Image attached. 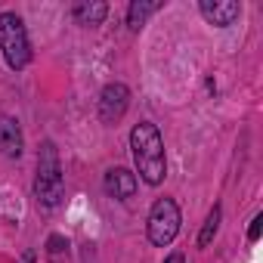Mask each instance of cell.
I'll list each match as a JSON object with an SVG mask.
<instances>
[{
    "label": "cell",
    "instance_id": "obj_1",
    "mask_svg": "<svg viewBox=\"0 0 263 263\" xmlns=\"http://www.w3.org/2000/svg\"><path fill=\"white\" fill-rule=\"evenodd\" d=\"M130 149H134V161H137V171L140 177L149 183V186H158L164 180V140L158 134V127L143 121L130 130Z\"/></svg>",
    "mask_w": 263,
    "mask_h": 263
},
{
    "label": "cell",
    "instance_id": "obj_10",
    "mask_svg": "<svg viewBox=\"0 0 263 263\" xmlns=\"http://www.w3.org/2000/svg\"><path fill=\"white\" fill-rule=\"evenodd\" d=\"M155 10H158V4H140V0H137V4H130V10H127V25L134 28V31H140L143 22H146Z\"/></svg>",
    "mask_w": 263,
    "mask_h": 263
},
{
    "label": "cell",
    "instance_id": "obj_5",
    "mask_svg": "<svg viewBox=\"0 0 263 263\" xmlns=\"http://www.w3.org/2000/svg\"><path fill=\"white\" fill-rule=\"evenodd\" d=\"M127 105H130V90L124 84H108L99 96V118L105 124H115L127 111Z\"/></svg>",
    "mask_w": 263,
    "mask_h": 263
},
{
    "label": "cell",
    "instance_id": "obj_7",
    "mask_svg": "<svg viewBox=\"0 0 263 263\" xmlns=\"http://www.w3.org/2000/svg\"><path fill=\"white\" fill-rule=\"evenodd\" d=\"M105 192L111 198L124 201V198H130V195L137 192V177L130 174V171H124V167H115V171L105 174Z\"/></svg>",
    "mask_w": 263,
    "mask_h": 263
},
{
    "label": "cell",
    "instance_id": "obj_12",
    "mask_svg": "<svg viewBox=\"0 0 263 263\" xmlns=\"http://www.w3.org/2000/svg\"><path fill=\"white\" fill-rule=\"evenodd\" d=\"M260 229H263V214H257V217L251 220V229H248V238H251V241H257V238H260Z\"/></svg>",
    "mask_w": 263,
    "mask_h": 263
},
{
    "label": "cell",
    "instance_id": "obj_8",
    "mask_svg": "<svg viewBox=\"0 0 263 263\" xmlns=\"http://www.w3.org/2000/svg\"><path fill=\"white\" fill-rule=\"evenodd\" d=\"M0 149H4L10 158H19L22 155V134H19V124L4 118L0 121Z\"/></svg>",
    "mask_w": 263,
    "mask_h": 263
},
{
    "label": "cell",
    "instance_id": "obj_4",
    "mask_svg": "<svg viewBox=\"0 0 263 263\" xmlns=\"http://www.w3.org/2000/svg\"><path fill=\"white\" fill-rule=\"evenodd\" d=\"M180 232V208L174 198H158L149 211V241L164 248Z\"/></svg>",
    "mask_w": 263,
    "mask_h": 263
},
{
    "label": "cell",
    "instance_id": "obj_6",
    "mask_svg": "<svg viewBox=\"0 0 263 263\" xmlns=\"http://www.w3.org/2000/svg\"><path fill=\"white\" fill-rule=\"evenodd\" d=\"M198 10L217 28H226V25H232L241 16V4H238V0H201Z\"/></svg>",
    "mask_w": 263,
    "mask_h": 263
},
{
    "label": "cell",
    "instance_id": "obj_2",
    "mask_svg": "<svg viewBox=\"0 0 263 263\" xmlns=\"http://www.w3.org/2000/svg\"><path fill=\"white\" fill-rule=\"evenodd\" d=\"M62 189H65V180H62V167H59V155H56V146L53 143H44L41 149V158H37V177H34V195L44 208H56L62 201Z\"/></svg>",
    "mask_w": 263,
    "mask_h": 263
},
{
    "label": "cell",
    "instance_id": "obj_3",
    "mask_svg": "<svg viewBox=\"0 0 263 263\" xmlns=\"http://www.w3.org/2000/svg\"><path fill=\"white\" fill-rule=\"evenodd\" d=\"M0 50H4V59L10 68H25L31 62L28 34L16 13H0Z\"/></svg>",
    "mask_w": 263,
    "mask_h": 263
},
{
    "label": "cell",
    "instance_id": "obj_9",
    "mask_svg": "<svg viewBox=\"0 0 263 263\" xmlns=\"http://www.w3.org/2000/svg\"><path fill=\"white\" fill-rule=\"evenodd\" d=\"M105 13H108V7L105 4H78L74 7V19L81 22V25H99L102 19H105Z\"/></svg>",
    "mask_w": 263,
    "mask_h": 263
},
{
    "label": "cell",
    "instance_id": "obj_13",
    "mask_svg": "<svg viewBox=\"0 0 263 263\" xmlns=\"http://www.w3.org/2000/svg\"><path fill=\"white\" fill-rule=\"evenodd\" d=\"M164 263H186V257H183V254H180V251H174V254H171V257H167V260H164Z\"/></svg>",
    "mask_w": 263,
    "mask_h": 263
},
{
    "label": "cell",
    "instance_id": "obj_11",
    "mask_svg": "<svg viewBox=\"0 0 263 263\" xmlns=\"http://www.w3.org/2000/svg\"><path fill=\"white\" fill-rule=\"evenodd\" d=\"M217 226H220V204L211 208V214H208V220H204V226L198 232V248H208L211 245V238L217 235Z\"/></svg>",
    "mask_w": 263,
    "mask_h": 263
}]
</instances>
